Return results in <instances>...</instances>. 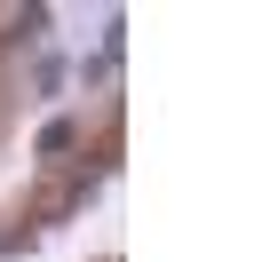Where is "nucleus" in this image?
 <instances>
[]
</instances>
